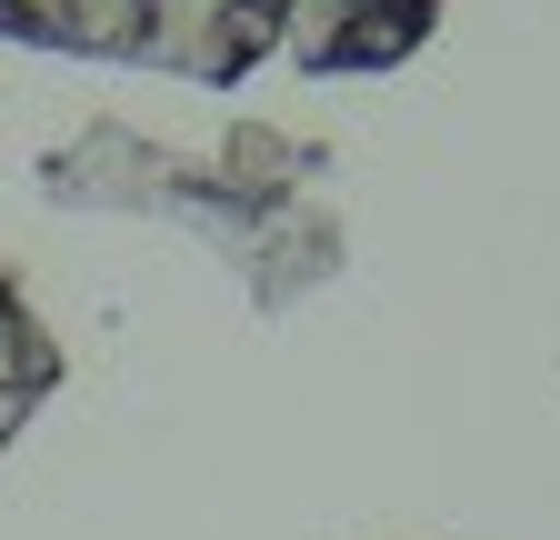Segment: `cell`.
I'll return each instance as SVG.
<instances>
[{"mask_svg":"<svg viewBox=\"0 0 560 540\" xmlns=\"http://www.w3.org/2000/svg\"><path fill=\"white\" fill-rule=\"evenodd\" d=\"M311 180H330V151L291 141V130H231L221 161H161L140 130L91 120L81 141H60L40 161L50 200H81V211H171L180 231H200L250 281L260 320H280L311 281L340 270V221H330V200H311Z\"/></svg>","mask_w":560,"mask_h":540,"instance_id":"6da1fadb","label":"cell"},{"mask_svg":"<svg viewBox=\"0 0 560 540\" xmlns=\"http://www.w3.org/2000/svg\"><path fill=\"white\" fill-rule=\"evenodd\" d=\"M0 40L91 71H171L190 91H241L280 50V11L270 0H0Z\"/></svg>","mask_w":560,"mask_h":540,"instance_id":"7a4b0ae2","label":"cell"},{"mask_svg":"<svg viewBox=\"0 0 560 540\" xmlns=\"http://www.w3.org/2000/svg\"><path fill=\"white\" fill-rule=\"evenodd\" d=\"M280 11V60L301 81H381L431 50L451 0H270Z\"/></svg>","mask_w":560,"mask_h":540,"instance_id":"3957f363","label":"cell"},{"mask_svg":"<svg viewBox=\"0 0 560 540\" xmlns=\"http://www.w3.org/2000/svg\"><path fill=\"white\" fill-rule=\"evenodd\" d=\"M70 380V351L50 341V320L31 310V281L21 270H0V450L31 431V411Z\"/></svg>","mask_w":560,"mask_h":540,"instance_id":"277c9868","label":"cell"}]
</instances>
